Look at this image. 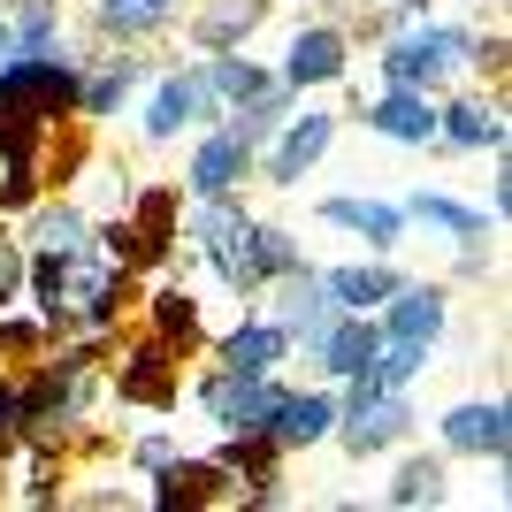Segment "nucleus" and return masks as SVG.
Returning a JSON list of instances; mask_svg holds the SVG:
<instances>
[{
  "mask_svg": "<svg viewBox=\"0 0 512 512\" xmlns=\"http://www.w3.org/2000/svg\"><path fill=\"white\" fill-rule=\"evenodd\" d=\"M390 8H413V16H421V8H428V0H390Z\"/></svg>",
  "mask_w": 512,
  "mask_h": 512,
  "instance_id": "nucleus-29",
  "label": "nucleus"
},
{
  "mask_svg": "<svg viewBox=\"0 0 512 512\" xmlns=\"http://www.w3.org/2000/svg\"><path fill=\"white\" fill-rule=\"evenodd\" d=\"M85 237H92V222L77 199H31V253H69Z\"/></svg>",
  "mask_w": 512,
  "mask_h": 512,
  "instance_id": "nucleus-21",
  "label": "nucleus"
},
{
  "mask_svg": "<svg viewBox=\"0 0 512 512\" xmlns=\"http://www.w3.org/2000/svg\"><path fill=\"white\" fill-rule=\"evenodd\" d=\"M283 352H291V337H283L276 321H237L230 337H222V367H237V375H276Z\"/></svg>",
  "mask_w": 512,
  "mask_h": 512,
  "instance_id": "nucleus-18",
  "label": "nucleus"
},
{
  "mask_svg": "<svg viewBox=\"0 0 512 512\" xmlns=\"http://www.w3.org/2000/svg\"><path fill=\"white\" fill-rule=\"evenodd\" d=\"M375 314H383L375 321L383 337H406V344H428V352H436V337H444V321H451V299H444V283H406L398 276V291H390Z\"/></svg>",
  "mask_w": 512,
  "mask_h": 512,
  "instance_id": "nucleus-8",
  "label": "nucleus"
},
{
  "mask_svg": "<svg viewBox=\"0 0 512 512\" xmlns=\"http://www.w3.org/2000/svg\"><path fill=\"white\" fill-rule=\"evenodd\" d=\"M199 77H207L214 107H237V100H253V92H268V85H276V77H268V69H253L245 54H237V46H230V54H214V62L199 69Z\"/></svg>",
  "mask_w": 512,
  "mask_h": 512,
  "instance_id": "nucleus-22",
  "label": "nucleus"
},
{
  "mask_svg": "<svg viewBox=\"0 0 512 512\" xmlns=\"http://www.w3.org/2000/svg\"><path fill=\"white\" fill-rule=\"evenodd\" d=\"M375 344H383V329H375L367 314H337V321H329V337L314 344V360L329 367V375H360V367L375 360Z\"/></svg>",
  "mask_w": 512,
  "mask_h": 512,
  "instance_id": "nucleus-19",
  "label": "nucleus"
},
{
  "mask_svg": "<svg viewBox=\"0 0 512 512\" xmlns=\"http://www.w3.org/2000/svg\"><path fill=\"white\" fill-rule=\"evenodd\" d=\"M314 214L329 222V230H352V237H367L375 253L406 245V207H390V199H321Z\"/></svg>",
  "mask_w": 512,
  "mask_h": 512,
  "instance_id": "nucleus-13",
  "label": "nucleus"
},
{
  "mask_svg": "<svg viewBox=\"0 0 512 512\" xmlns=\"http://www.w3.org/2000/svg\"><path fill=\"white\" fill-rule=\"evenodd\" d=\"M16 291H23V253L8 245V237H0V314L16 306Z\"/></svg>",
  "mask_w": 512,
  "mask_h": 512,
  "instance_id": "nucleus-28",
  "label": "nucleus"
},
{
  "mask_svg": "<svg viewBox=\"0 0 512 512\" xmlns=\"http://www.w3.org/2000/svg\"><path fill=\"white\" fill-rule=\"evenodd\" d=\"M192 237H199V253H207V268L230 291H260V222L245 214V199L237 192H207L192 207Z\"/></svg>",
  "mask_w": 512,
  "mask_h": 512,
  "instance_id": "nucleus-1",
  "label": "nucleus"
},
{
  "mask_svg": "<svg viewBox=\"0 0 512 512\" xmlns=\"http://www.w3.org/2000/svg\"><path fill=\"white\" fill-rule=\"evenodd\" d=\"M321 283H329V299H337L344 314H375V306L398 291V268H390V260H344V268H329Z\"/></svg>",
  "mask_w": 512,
  "mask_h": 512,
  "instance_id": "nucleus-16",
  "label": "nucleus"
},
{
  "mask_svg": "<svg viewBox=\"0 0 512 512\" xmlns=\"http://www.w3.org/2000/svg\"><path fill=\"white\" fill-rule=\"evenodd\" d=\"M367 130L390 146H436V92L421 85H390L383 100L367 107Z\"/></svg>",
  "mask_w": 512,
  "mask_h": 512,
  "instance_id": "nucleus-10",
  "label": "nucleus"
},
{
  "mask_svg": "<svg viewBox=\"0 0 512 512\" xmlns=\"http://www.w3.org/2000/svg\"><path fill=\"white\" fill-rule=\"evenodd\" d=\"M337 314H344V306L329 299V283H321L314 268L299 260V268L283 276V306H276V329H283L291 344H306V352H314V344L329 337V321H337Z\"/></svg>",
  "mask_w": 512,
  "mask_h": 512,
  "instance_id": "nucleus-9",
  "label": "nucleus"
},
{
  "mask_svg": "<svg viewBox=\"0 0 512 512\" xmlns=\"http://www.w3.org/2000/svg\"><path fill=\"white\" fill-rule=\"evenodd\" d=\"M337 146V115H321V107H306V115H283L276 138H268V184H299L306 169H314L321 153Z\"/></svg>",
  "mask_w": 512,
  "mask_h": 512,
  "instance_id": "nucleus-5",
  "label": "nucleus"
},
{
  "mask_svg": "<svg viewBox=\"0 0 512 512\" xmlns=\"http://www.w3.org/2000/svg\"><path fill=\"white\" fill-rule=\"evenodd\" d=\"M230 490V467H199V459H161V505H222Z\"/></svg>",
  "mask_w": 512,
  "mask_h": 512,
  "instance_id": "nucleus-20",
  "label": "nucleus"
},
{
  "mask_svg": "<svg viewBox=\"0 0 512 512\" xmlns=\"http://www.w3.org/2000/svg\"><path fill=\"white\" fill-rule=\"evenodd\" d=\"M444 444L467 451V459H505L512 428H505V398H459L444 413Z\"/></svg>",
  "mask_w": 512,
  "mask_h": 512,
  "instance_id": "nucleus-12",
  "label": "nucleus"
},
{
  "mask_svg": "<svg viewBox=\"0 0 512 512\" xmlns=\"http://www.w3.org/2000/svg\"><path fill=\"white\" fill-rule=\"evenodd\" d=\"M344 62H352V39H344L337 23H299V31H291V46H283V77H276V85H291V92L337 85Z\"/></svg>",
  "mask_w": 512,
  "mask_h": 512,
  "instance_id": "nucleus-7",
  "label": "nucleus"
},
{
  "mask_svg": "<svg viewBox=\"0 0 512 512\" xmlns=\"http://www.w3.org/2000/svg\"><path fill=\"white\" fill-rule=\"evenodd\" d=\"M207 115H222L207 77H199V69H169V77L146 92V107H138V130H146V146H169V138H184V130L207 123Z\"/></svg>",
  "mask_w": 512,
  "mask_h": 512,
  "instance_id": "nucleus-3",
  "label": "nucleus"
},
{
  "mask_svg": "<svg viewBox=\"0 0 512 512\" xmlns=\"http://www.w3.org/2000/svg\"><path fill=\"white\" fill-rule=\"evenodd\" d=\"M130 85H138V62H130V54L107 62V69H92V77L77 69V115H115V107L130 100Z\"/></svg>",
  "mask_w": 512,
  "mask_h": 512,
  "instance_id": "nucleus-23",
  "label": "nucleus"
},
{
  "mask_svg": "<svg viewBox=\"0 0 512 512\" xmlns=\"http://www.w3.org/2000/svg\"><path fill=\"white\" fill-rule=\"evenodd\" d=\"M436 138L459 153H482V146H505V100H451L436 107Z\"/></svg>",
  "mask_w": 512,
  "mask_h": 512,
  "instance_id": "nucleus-15",
  "label": "nucleus"
},
{
  "mask_svg": "<svg viewBox=\"0 0 512 512\" xmlns=\"http://www.w3.org/2000/svg\"><path fill=\"white\" fill-rule=\"evenodd\" d=\"M260 436L276 451H314L321 436H337V398H329V390H276Z\"/></svg>",
  "mask_w": 512,
  "mask_h": 512,
  "instance_id": "nucleus-6",
  "label": "nucleus"
},
{
  "mask_svg": "<svg viewBox=\"0 0 512 512\" xmlns=\"http://www.w3.org/2000/svg\"><path fill=\"white\" fill-rule=\"evenodd\" d=\"M474 54H482V39H474L467 23H421V31H398V39H390L383 77H390V85H421V92H436L444 77H459Z\"/></svg>",
  "mask_w": 512,
  "mask_h": 512,
  "instance_id": "nucleus-2",
  "label": "nucleus"
},
{
  "mask_svg": "<svg viewBox=\"0 0 512 512\" xmlns=\"http://www.w3.org/2000/svg\"><path fill=\"white\" fill-rule=\"evenodd\" d=\"M299 237L291 230H276V222H260V276H291V268H299Z\"/></svg>",
  "mask_w": 512,
  "mask_h": 512,
  "instance_id": "nucleus-27",
  "label": "nucleus"
},
{
  "mask_svg": "<svg viewBox=\"0 0 512 512\" xmlns=\"http://www.w3.org/2000/svg\"><path fill=\"white\" fill-rule=\"evenodd\" d=\"M406 222H428V230H444L451 245H474V237H482V214L459 207V199H444V192H413V199H406Z\"/></svg>",
  "mask_w": 512,
  "mask_h": 512,
  "instance_id": "nucleus-24",
  "label": "nucleus"
},
{
  "mask_svg": "<svg viewBox=\"0 0 512 512\" xmlns=\"http://www.w3.org/2000/svg\"><path fill=\"white\" fill-rule=\"evenodd\" d=\"M245 176H253V146H245V138L222 123V130H207V138H199L184 184H192V199H207V192H237Z\"/></svg>",
  "mask_w": 512,
  "mask_h": 512,
  "instance_id": "nucleus-11",
  "label": "nucleus"
},
{
  "mask_svg": "<svg viewBox=\"0 0 512 512\" xmlns=\"http://www.w3.org/2000/svg\"><path fill=\"white\" fill-rule=\"evenodd\" d=\"M276 406V375H237V367H214L199 383V413H207L222 436H253Z\"/></svg>",
  "mask_w": 512,
  "mask_h": 512,
  "instance_id": "nucleus-4",
  "label": "nucleus"
},
{
  "mask_svg": "<svg viewBox=\"0 0 512 512\" xmlns=\"http://www.w3.org/2000/svg\"><path fill=\"white\" fill-rule=\"evenodd\" d=\"M383 505H444V467L436 459H406V467L390 474Z\"/></svg>",
  "mask_w": 512,
  "mask_h": 512,
  "instance_id": "nucleus-25",
  "label": "nucleus"
},
{
  "mask_svg": "<svg viewBox=\"0 0 512 512\" xmlns=\"http://www.w3.org/2000/svg\"><path fill=\"white\" fill-rule=\"evenodd\" d=\"M268 8H276V0H207L192 16V46L199 54H230V46H245L260 23H268Z\"/></svg>",
  "mask_w": 512,
  "mask_h": 512,
  "instance_id": "nucleus-14",
  "label": "nucleus"
},
{
  "mask_svg": "<svg viewBox=\"0 0 512 512\" xmlns=\"http://www.w3.org/2000/svg\"><path fill=\"white\" fill-rule=\"evenodd\" d=\"M153 329L176 337V344H192L199 337V306L184 299V291H153Z\"/></svg>",
  "mask_w": 512,
  "mask_h": 512,
  "instance_id": "nucleus-26",
  "label": "nucleus"
},
{
  "mask_svg": "<svg viewBox=\"0 0 512 512\" xmlns=\"http://www.w3.org/2000/svg\"><path fill=\"white\" fill-rule=\"evenodd\" d=\"M92 23H100L107 39L138 46V39H161L176 23V0H92Z\"/></svg>",
  "mask_w": 512,
  "mask_h": 512,
  "instance_id": "nucleus-17",
  "label": "nucleus"
}]
</instances>
